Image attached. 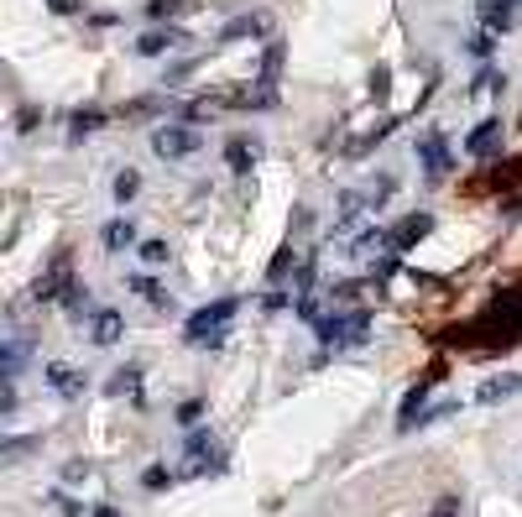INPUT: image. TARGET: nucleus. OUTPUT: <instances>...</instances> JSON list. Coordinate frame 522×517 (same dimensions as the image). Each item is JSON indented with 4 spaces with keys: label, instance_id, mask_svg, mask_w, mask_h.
<instances>
[{
    "label": "nucleus",
    "instance_id": "nucleus-1",
    "mask_svg": "<svg viewBox=\"0 0 522 517\" xmlns=\"http://www.w3.org/2000/svg\"><path fill=\"white\" fill-rule=\"evenodd\" d=\"M371 335V314L366 308H355V314H345V319H319V340L324 345H366Z\"/></svg>",
    "mask_w": 522,
    "mask_h": 517
},
{
    "label": "nucleus",
    "instance_id": "nucleus-2",
    "mask_svg": "<svg viewBox=\"0 0 522 517\" xmlns=\"http://www.w3.org/2000/svg\"><path fill=\"white\" fill-rule=\"evenodd\" d=\"M204 147V136L199 131H188V125H157L152 131V152L162 162H178V157H193Z\"/></svg>",
    "mask_w": 522,
    "mask_h": 517
},
{
    "label": "nucleus",
    "instance_id": "nucleus-3",
    "mask_svg": "<svg viewBox=\"0 0 522 517\" xmlns=\"http://www.w3.org/2000/svg\"><path fill=\"white\" fill-rule=\"evenodd\" d=\"M235 304H241V298H219V304L199 308V314H193V319L184 324V340H188V345H204V340L215 335V330L225 324V319H230V314H235Z\"/></svg>",
    "mask_w": 522,
    "mask_h": 517
},
{
    "label": "nucleus",
    "instance_id": "nucleus-4",
    "mask_svg": "<svg viewBox=\"0 0 522 517\" xmlns=\"http://www.w3.org/2000/svg\"><path fill=\"white\" fill-rule=\"evenodd\" d=\"M481 27L486 31H518L522 27V0H481Z\"/></svg>",
    "mask_w": 522,
    "mask_h": 517
},
{
    "label": "nucleus",
    "instance_id": "nucleus-5",
    "mask_svg": "<svg viewBox=\"0 0 522 517\" xmlns=\"http://www.w3.org/2000/svg\"><path fill=\"white\" fill-rule=\"evenodd\" d=\"M418 157H424V168H429V183L449 178V147H444L439 131H433V136H418Z\"/></svg>",
    "mask_w": 522,
    "mask_h": 517
},
{
    "label": "nucleus",
    "instance_id": "nucleus-6",
    "mask_svg": "<svg viewBox=\"0 0 522 517\" xmlns=\"http://www.w3.org/2000/svg\"><path fill=\"white\" fill-rule=\"evenodd\" d=\"M465 152L470 157H496L501 152V121H481L470 136H465Z\"/></svg>",
    "mask_w": 522,
    "mask_h": 517
},
{
    "label": "nucleus",
    "instance_id": "nucleus-7",
    "mask_svg": "<svg viewBox=\"0 0 522 517\" xmlns=\"http://www.w3.org/2000/svg\"><path fill=\"white\" fill-rule=\"evenodd\" d=\"M424 408H429V382H418V387H407L398 408V434H407L413 424H424Z\"/></svg>",
    "mask_w": 522,
    "mask_h": 517
},
{
    "label": "nucleus",
    "instance_id": "nucleus-8",
    "mask_svg": "<svg viewBox=\"0 0 522 517\" xmlns=\"http://www.w3.org/2000/svg\"><path fill=\"white\" fill-rule=\"evenodd\" d=\"M37 444H42L37 434H0V470H5V465H21L27 455H37Z\"/></svg>",
    "mask_w": 522,
    "mask_h": 517
},
{
    "label": "nucleus",
    "instance_id": "nucleus-9",
    "mask_svg": "<svg viewBox=\"0 0 522 517\" xmlns=\"http://www.w3.org/2000/svg\"><path fill=\"white\" fill-rule=\"evenodd\" d=\"M429 230H433V214H407V220H402V225L392 230V236H387V241L398 246V251H407V246H418V241H424Z\"/></svg>",
    "mask_w": 522,
    "mask_h": 517
},
{
    "label": "nucleus",
    "instance_id": "nucleus-10",
    "mask_svg": "<svg viewBox=\"0 0 522 517\" xmlns=\"http://www.w3.org/2000/svg\"><path fill=\"white\" fill-rule=\"evenodd\" d=\"M121 335H125L121 308H99V314H94V345H99V350H110Z\"/></svg>",
    "mask_w": 522,
    "mask_h": 517
},
{
    "label": "nucleus",
    "instance_id": "nucleus-11",
    "mask_svg": "<svg viewBox=\"0 0 522 517\" xmlns=\"http://www.w3.org/2000/svg\"><path fill=\"white\" fill-rule=\"evenodd\" d=\"M47 382H53V387H58L63 397H79V392H84V376H79L73 366H63V361L47 366Z\"/></svg>",
    "mask_w": 522,
    "mask_h": 517
},
{
    "label": "nucleus",
    "instance_id": "nucleus-12",
    "mask_svg": "<svg viewBox=\"0 0 522 517\" xmlns=\"http://www.w3.org/2000/svg\"><path fill=\"white\" fill-rule=\"evenodd\" d=\"M225 42H241V37H267V22L261 16H235V22H225V31H219Z\"/></svg>",
    "mask_w": 522,
    "mask_h": 517
},
{
    "label": "nucleus",
    "instance_id": "nucleus-13",
    "mask_svg": "<svg viewBox=\"0 0 522 517\" xmlns=\"http://www.w3.org/2000/svg\"><path fill=\"white\" fill-rule=\"evenodd\" d=\"M99 241H105V251H125V246H136V225L131 220H110Z\"/></svg>",
    "mask_w": 522,
    "mask_h": 517
},
{
    "label": "nucleus",
    "instance_id": "nucleus-14",
    "mask_svg": "<svg viewBox=\"0 0 522 517\" xmlns=\"http://www.w3.org/2000/svg\"><path fill=\"white\" fill-rule=\"evenodd\" d=\"M178 42H184V37H178V31H147V37H141V42H136V53H141V58H157V53H167V47H178Z\"/></svg>",
    "mask_w": 522,
    "mask_h": 517
},
{
    "label": "nucleus",
    "instance_id": "nucleus-15",
    "mask_svg": "<svg viewBox=\"0 0 522 517\" xmlns=\"http://www.w3.org/2000/svg\"><path fill=\"white\" fill-rule=\"evenodd\" d=\"M251 162H256V147H246V142L235 136V142L225 147V168H230V173H251Z\"/></svg>",
    "mask_w": 522,
    "mask_h": 517
},
{
    "label": "nucleus",
    "instance_id": "nucleus-16",
    "mask_svg": "<svg viewBox=\"0 0 522 517\" xmlns=\"http://www.w3.org/2000/svg\"><path fill=\"white\" fill-rule=\"evenodd\" d=\"M99 125H105V116H99V110H79V116L68 121V136H73V142H84V136H94Z\"/></svg>",
    "mask_w": 522,
    "mask_h": 517
},
{
    "label": "nucleus",
    "instance_id": "nucleus-17",
    "mask_svg": "<svg viewBox=\"0 0 522 517\" xmlns=\"http://www.w3.org/2000/svg\"><path fill=\"white\" fill-rule=\"evenodd\" d=\"M63 304H68V314H73V319H79V314H90V288H79V282H68V288H63Z\"/></svg>",
    "mask_w": 522,
    "mask_h": 517
},
{
    "label": "nucleus",
    "instance_id": "nucleus-18",
    "mask_svg": "<svg viewBox=\"0 0 522 517\" xmlns=\"http://www.w3.org/2000/svg\"><path fill=\"white\" fill-rule=\"evenodd\" d=\"M518 387H522L518 376H501V382H486V387H481V402H501V397H512Z\"/></svg>",
    "mask_w": 522,
    "mask_h": 517
},
{
    "label": "nucleus",
    "instance_id": "nucleus-19",
    "mask_svg": "<svg viewBox=\"0 0 522 517\" xmlns=\"http://www.w3.org/2000/svg\"><path fill=\"white\" fill-rule=\"evenodd\" d=\"M136 387H141V371H136V366H125V371H116V376H110V392H116V397L136 392Z\"/></svg>",
    "mask_w": 522,
    "mask_h": 517
},
{
    "label": "nucleus",
    "instance_id": "nucleus-20",
    "mask_svg": "<svg viewBox=\"0 0 522 517\" xmlns=\"http://www.w3.org/2000/svg\"><path fill=\"white\" fill-rule=\"evenodd\" d=\"M277 73H282V47H267V53H261V84H277Z\"/></svg>",
    "mask_w": 522,
    "mask_h": 517
},
{
    "label": "nucleus",
    "instance_id": "nucleus-21",
    "mask_svg": "<svg viewBox=\"0 0 522 517\" xmlns=\"http://www.w3.org/2000/svg\"><path fill=\"white\" fill-rule=\"evenodd\" d=\"M387 236H381V230H371V236H361V241H355V256H361V262H371V256H376V251H387Z\"/></svg>",
    "mask_w": 522,
    "mask_h": 517
},
{
    "label": "nucleus",
    "instance_id": "nucleus-22",
    "mask_svg": "<svg viewBox=\"0 0 522 517\" xmlns=\"http://www.w3.org/2000/svg\"><path fill=\"white\" fill-rule=\"evenodd\" d=\"M21 361H27V350H21V345H5V340H0V376H11V371H16Z\"/></svg>",
    "mask_w": 522,
    "mask_h": 517
},
{
    "label": "nucleus",
    "instance_id": "nucleus-23",
    "mask_svg": "<svg viewBox=\"0 0 522 517\" xmlns=\"http://www.w3.org/2000/svg\"><path fill=\"white\" fill-rule=\"evenodd\" d=\"M141 487H147V491H162V487H173V470H167V465H147V476H141Z\"/></svg>",
    "mask_w": 522,
    "mask_h": 517
},
{
    "label": "nucleus",
    "instance_id": "nucleus-24",
    "mask_svg": "<svg viewBox=\"0 0 522 517\" xmlns=\"http://www.w3.org/2000/svg\"><path fill=\"white\" fill-rule=\"evenodd\" d=\"M136 188H141V173H131V168H125L121 178H116V199H121V204H125V199H136Z\"/></svg>",
    "mask_w": 522,
    "mask_h": 517
},
{
    "label": "nucleus",
    "instance_id": "nucleus-25",
    "mask_svg": "<svg viewBox=\"0 0 522 517\" xmlns=\"http://www.w3.org/2000/svg\"><path fill=\"white\" fill-rule=\"evenodd\" d=\"M293 262H298V256H293V251L282 246V251H277V262H272V272H267V277H272V282H282V277L293 272Z\"/></svg>",
    "mask_w": 522,
    "mask_h": 517
},
{
    "label": "nucleus",
    "instance_id": "nucleus-26",
    "mask_svg": "<svg viewBox=\"0 0 522 517\" xmlns=\"http://www.w3.org/2000/svg\"><path fill=\"white\" fill-rule=\"evenodd\" d=\"M141 262H147V267H162V262H167V241H147L141 246Z\"/></svg>",
    "mask_w": 522,
    "mask_h": 517
},
{
    "label": "nucleus",
    "instance_id": "nucleus-27",
    "mask_svg": "<svg viewBox=\"0 0 522 517\" xmlns=\"http://www.w3.org/2000/svg\"><path fill=\"white\" fill-rule=\"evenodd\" d=\"M178 5H188V0H147V16L152 22H167V11H178Z\"/></svg>",
    "mask_w": 522,
    "mask_h": 517
},
{
    "label": "nucleus",
    "instance_id": "nucleus-28",
    "mask_svg": "<svg viewBox=\"0 0 522 517\" xmlns=\"http://www.w3.org/2000/svg\"><path fill=\"white\" fill-rule=\"evenodd\" d=\"M470 58H492V31H475V37H470Z\"/></svg>",
    "mask_w": 522,
    "mask_h": 517
},
{
    "label": "nucleus",
    "instance_id": "nucleus-29",
    "mask_svg": "<svg viewBox=\"0 0 522 517\" xmlns=\"http://www.w3.org/2000/svg\"><path fill=\"white\" fill-rule=\"evenodd\" d=\"M429 517H460V496H439Z\"/></svg>",
    "mask_w": 522,
    "mask_h": 517
},
{
    "label": "nucleus",
    "instance_id": "nucleus-30",
    "mask_svg": "<svg viewBox=\"0 0 522 517\" xmlns=\"http://www.w3.org/2000/svg\"><path fill=\"white\" fill-rule=\"evenodd\" d=\"M199 413H204V402H199V397H193V402H184V408H178V418H184V424H199Z\"/></svg>",
    "mask_w": 522,
    "mask_h": 517
},
{
    "label": "nucleus",
    "instance_id": "nucleus-31",
    "mask_svg": "<svg viewBox=\"0 0 522 517\" xmlns=\"http://www.w3.org/2000/svg\"><path fill=\"white\" fill-rule=\"evenodd\" d=\"M84 476H90V470H84L79 460H73V465H63V481H68V487H73V481H84Z\"/></svg>",
    "mask_w": 522,
    "mask_h": 517
},
{
    "label": "nucleus",
    "instance_id": "nucleus-32",
    "mask_svg": "<svg viewBox=\"0 0 522 517\" xmlns=\"http://www.w3.org/2000/svg\"><path fill=\"white\" fill-rule=\"evenodd\" d=\"M47 5H53L58 16H73V11H79V0H47Z\"/></svg>",
    "mask_w": 522,
    "mask_h": 517
},
{
    "label": "nucleus",
    "instance_id": "nucleus-33",
    "mask_svg": "<svg viewBox=\"0 0 522 517\" xmlns=\"http://www.w3.org/2000/svg\"><path fill=\"white\" fill-rule=\"evenodd\" d=\"M94 517H121L116 507H94Z\"/></svg>",
    "mask_w": 522,
    "mask_h": 517
}]
</instances>
